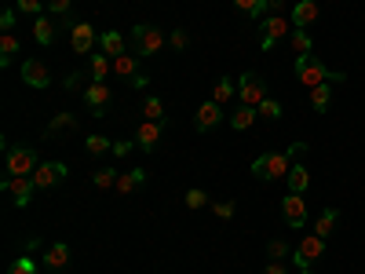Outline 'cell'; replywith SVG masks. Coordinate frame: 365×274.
Masks as SVG:
<instances>
[{"instance_id":"cell-47","label":"cell","mask_w":365,"mask_h":274,"mask_svg":"<svg viewBox=\"0 0 365 274\" xmlns=\"http://www.w3.org/2000/svg\"><path fill=\"white\" fill-rule=\"evenodd\" d=\"M77 88H81V73H70L66 77V91H77Z\"/></svg>"},{"instance_id":"cell-23","label":"cell","mask_w":365,"mask_h":274,"mask_svg":"<svg viewBox=\"0 0 365 274\" xmlns=\"http://www.w3.org/2000/svg\"><path fill=\"white\" fill-rule=\"evenodd\" d=\"M289 44H292V51H296V55H314V41H311L307 29H296V26H292Z\"/></svg>"},{"instance_id":"cell-17","label":"cell","mask_w":365,"mask_h":274,"mask_svg":"<svg viewBox=\"0 0 365 274\" xmlns=\"http://www.w3.org/2000/svg\"><path fill=\"white\" fill-rule=\"evenodd\" d=\"M143 183H146V172H143V168H128V172L117 176V187H113V191H117V194H135Z\"/></svg>"},{"instance_id":"cell-29","label":"cell","mask_w":365,"mask_h":274,"mask_svg":"<svg viewBox=\"0 0 365 274\" xmlns=\"http://www.w3.org/2000/svg\"><path fill=\"white\" fill-rule=\"evenodd\" d=\"M311 106H314L318 113H325V110L332 106V84H318V88H311Z\"/></svg>"},{"instance_id":"cell-27","label":"cell","mask_w":365,"mask_h":274,"mask_svg":"<svg viewBox=\"0 0 365 274\" xmlns=\"http://www.w3.org/2000/svg\"><path fill=\"white\" fill-rule=\"evenodd\" d=\"M336 220H340V212L336 208H325L322 216H318V223H314V234L318 238H329L332 230H336Z\"/></svg>"},{"instance_id":"cell-31","label":"cell","mask_w":365,"mask_h":274,"mask_svg":"<svg viewBox=\"0 0 365 274\" xmlns=\"http://www.w3.org/2000/svg\"><path fill=\"white\" fill-rule=\"evenodd\" d=\"M234 8H237V11H245L252 22H259V19H263V11H267L270 4H267V0H234Z\"/></svg>"},{"instance_id":"cell-34","label":"cell","mask_w":365,"mask_h":274,"mask_svg":"<svg viewBox=\"0 0 365 274\" xmlns=\"http://www.w3.org/2000/svg\"><path fill=\"white\" fill-rule=\"evenodd\" d=\"M143 117H146V121H165V103H161L158 96H146V103H143Z\"/></svg>"},{"instance_id":"cell-32","label":"cell","mask_w":365,"mask_h":274,"mask_svg":"<svg viewBox=\"0 0 365 274\" xmlns=\"http://www.w3.org/2000/svg\"><path fill=\"white\" fill-rule=\"evenodd\" d=\"M117 168H96V172H91V183H96V187L99 191H110V187H117Z\"/></svg>"},{"instance_id":"cell-43","label":"cell","mask_w":365,"mask_h":274,"mask_svg":"<svg viewBox=\"0 0 365 274\" xmlns=\"http://www.w3.org/2000/svg\"><path fill=\"white\" fill-rule=\"evenodd\" d=\"M0 29H4V34H11V29H15V8H8L4 15H0Z\"/></svg>"},{"instance_id":"cell-25","label":"cell","mask_w":365,"mask_h":274,"mask_svg":"<svg viewBox=\"0 0 365 274\" xmlns=\"http://www.w3.org/2000/svg\"><path fill=\"white\" fill-rule=\"evenodd\" d=\"M19 51H22V44H19L11 34H4V37H0V66H11Z\"/></svg>"},{"instance_id":"cell-22","label":"cell","mask_w":365,"mask_h":274,"mask_svg":"<svg viewBox=\"0 0 365 274\" xmlns=\"http://www.w3.org/2000/svg\"><path fill=\"white\" fill-rule=\"evenodd\" d=\"M70 263V245L66 241H55V245L44 253V267L48 270H58V267H66Z\"/></svg>"},{"instance_id":"cell-38","label":"cell","mask_w":365,"mask_h":274,"mask_svg":"<svg viewBox=\"0 0 365 274\" xmlns=\"http://www.w3.org/2000/svg\"><path fill=\"white\" fill-rule=\"evenodd\" d=\"M182 201H187V208H194V212H197V208H205V205H208V194L194 187V191H187V198H182Z\"/></svg>"},{"instance_id":"cell-24","label":"cell","mask_w":365,"mask_h":274,"mask_svg":"<svg viewBox=\"0 0 365 274\" xmlns=\"http://www.w3.org/2000/svg\"><path fill=\"white\" fill-rule=\"evenodd\" d=\"M234 96H237V84H234L230 77L216 81V88H212V103H220V106H227V103H230Z\"/></svg>"},{"instance_id":"cell-11","label":"cell","mask_w":365,"mask_h":274,"mask_svg":"<svg viewBox=\"0 0 365 274\" xmlns=\"http://www.w3.org/2000/svg\"><path fill=\"white\" fill-rule=\"evenodd\" d=\"M259 29H263V51H270L278 41H285L292 29H289V22L282 19V15H270V19H263L259 22Z\"/></svg>"},{"instance_id":"cell-44","label":"cell","mask_w":365,"mask_h":274,"mask_svg":"<svg viewBox=\"0 0 365 274\" xmlns=\"http://www.w3.org/2000/svg\"><path fill=\"white\" fill-rule=\"evenodd\" d=\"M263 274H289V267H285L282 260H270V263L263 267Z\"/></svg>"},{"instance_id":"cell-5","label":"cell","mask_w":365,"mask_h":274,"mask_svg":"<svg viewBox=\"0 0 365 274\" xmlns=\"http://www.w3.org/2000/svg\"><path fill=\"white\" fill-rule=\"evenodd\" d=\"M0 191H8L11 201H15L19 208H26L29 201H34L37 183H34V176H4V179H0Z\"/></svg>"},{"instance_id":"cell-41","label":"cell","mask_w":365,"mask_h":274,"mask_svg":"<svg viewBox=\"0 0 365 274\" xmlns=\"http://www.w3.org/2000/svg\"><path fill=\"white\" fill-rule=\"evenodd\" d=\"M44 4H48L51 15H70V4H73V0H44Z\"/></svg>"},{"instance_id":"cell-10","label":"cell","mask_w":365,"mask_h":274,"mask_svg":"<svg viewBox=\"0 0 365 274\" xmlns=\"http://www.w3.org/2000/svg\"><path fill=\"white\" fill-rule=\"evenodd\" d=\"M318 256H325V238L311 234V238H303V241H299V249L292 253V263H296V267H311Z\"/></svg>"},{"instance_id":"cell-2","label":"cell","mask_w":365,"mask_h":274,"mask_svg":"<svg viewBox=\"0 0 365 274\" xmlns=\"http://www.w3.org/2000/svg\"><path fill=\"white\" fill-rule=\"evenodd\" d=\"M296 77L307 84V88H318V84H340V81H347V73H340V70H329L318 55H296Z\"/></svg>"},{"instance_id":"cell-18","label":"cell","mask_w":365,"mask_h":274,"mask_svg":"<svg viewBox=\"0 0 365 274\" xmlns=\"http://www.w3.org/2000/svg\"><path fill=\"white\" fill-rule=\"evenodd\" d=\"M99 48H103V55H110V59H117V55L128 51V48H125V34H117V29H106V34H99Z\"/></svg>"},{"instance_id":"cell-6","label":"cell","mask_w":365,"mask_h":274,"mask_svg":"<svg viewBox=\"0 0 365 274\" xmlns=\"http://www.w3.org/2000/svg\"><path fill=\"white\" fill-rule=\"evenodd\" d=\"M237 96H241V106H259L263 99H267V81L259 77V73H241V81H237Z\"/></svg>"},{"instance_id":"cell-15","label":"cell","mask_w":365,"mask_h":274,"mask_svg":"<svg viewBox=\"0 0 365 274\" xmlns=\"http://www.w3.org/2000/svg\"><path fill=\"white\" fill-rule=\"evenodd\" d=\"M70 44L81 55H91V44H96V26L91 22H73L70 26Z\"/></svg>"},{"instance_id":"cell-4","label":"cell","mask_w":365,"mask_h":274,"mask_svg":"<svg viewBox=\"0 0 365 274\" xmlns=\"http://www.w3.org/2000/svg\"><path fill=\"white\" fill-rule=\"evenodd\" d=\"M41 165L34 146H11L8 150V176H34Z\"/></svg>"},{"instance_id":"cell-45","label":"cell","mask_w":365,"mask_h":274,"mask_svg":"<svg viewBox=\"0 0 365 274\" xmlns=\"http://www.w3.org/2000/svg\"><path fill=\"white\" fill-rule=\"evenodd\" d=\"M132 150H135V139H132V143H113V154H117V158L132 154Z\"/></svg>"},{"instance_id":"cell-16","label":"cell","mask_w":365,"mask_h":274,"mask_svg":"<svg viewBox=\"0 0 365 274\" xmlns=\"http://www.w3.org/2000/svg\"><path fill=\"white\" fill-rule=\"evenodd\" d=\"M314 19H318V4H314V0H296V8H292V19H289V22H292L296 29H307Z\"/></svg>"},{"instance_id":"cell-42","label":"cell","mask_w":365,"mask_h":274,"mask_svg":"<svg viewBox=\"0 0 365 274\" xmlns=\"http://www.w3.org/2000/svg\"><path fill=\"white\" fill-rule=\"evenodd\" d=\"M212 208H216V216H220V220H230L234 212H237V205H234V201H220V205H212Z\"/></svg>"},{"instance_id":"cell-30","label":"cell","mask_w":365,"mask_h":274,"mask_svg":"<svg viewBox=\"0 0 365 274\" xmlns=\"http://www.w3.org/2000/svg\"><path fill=\"white\" fill-rule=\"evenodd\" d=\"M256 113H259L256 106H241V110H234V113H230V128L245 132V128L252 125V121H256Z\"/></svg>"},{"instance_id":"cell-35","label":"cell","mask_w":365,"mask_h":274,"mask_svg":"<svg viewBox=\"0 0 365 274\" xmlns=\"http://www.w3.org/2000/svg\"><path fill=\"white\" fill-rule=\"evenodd\" d=\"M15 11H26V15L41 19L44 15V0H15Z\"/></svg>"},{"instance_id":"cell-33","label":"cell","mask_w":365,"mask_h":274,"mask_svg":"<svg viewBox=\"0 0 365 274\" xmlns=\"http://www.w3.org/2000/svg\"><path fill=\"white\" fill-rule=\"evenodd\" d=\"M84 150H88L91 158H99V154H110L113 143H110L106 136H88V139H84Z\"/></svg>"},{"instance_id":"cell-20","label":"cell","mask_w":365,"mask_h":274,"mask_svg":"<svg viewBox=\"0 0 365 274\" xmlns=\"http://www.w3.org/2000/svg\"><path fill=\"white\" fill-rule=\"evenodd\" d=\"M285 183H289V194H303V191L311 187V172H307V165H292L289 176H285Z\"/></svg>"},{"instance_id":"cell-7","label":"cell","mask_w":365,"mask_h":274,"mask_svg":"<svg viewBox=\"0 0 365 274\" xmlns=\"http://www.w3.org/2000/svg\"><path fill=\"white\" fill-rule=\"evenodd\" d=\"M84 103H88V110L96 113V117H106V110H110V103H113V91H110V84H103V81H91V84L84 88Z\"/></svg>"},{"instance_id":"cell-1","label":"cell","mask_w":365,"mask_h":274,"mask_svg":"<svg viewBox=\"0 0 365 274\" xmlns=\"http://www.w3.org/2000/svg\"><path fill=\"white\" fill-rule=\"evenodd\" d=\"M303 150H307V143H292L289 150H267V154H259V158L252 161V176L263 179V183L285 179L289 168H292V158H299Z\"/></svg>"},{"instance_id":"cell-9","label":"cell","mask_w":365,"mask_h":274,"mask_svg":"<svg viewBox=\"0 0 365 274\" xmlns=\"http://www.w3.org/2000/svg\"><path fill=\"white\" fill-rule=\"evenodd\" d=\"M165 128H168L165 121H143L139 132H135V146L146 150V154H154L158 143H161V136H165Z\"/></svg>"},{"instance_id":"cell-28","label":"cell","mask_w":365,"mask_h":274,"mask_svg":"<svg viewBox=\"0 0 365 274\" xmlns=\"http://www.w3.org/2000/svg\"><path fill=\"white\" fill-rule=\"evenodd\" d=\"M34 37H37V44H51V41H55V22H51V15H41V19L34 22Z\"/></svg>"},{"instance_id":"cell-36","label":"cell","mask_w":365,"mask_h":274,"mask_svg":"<svg viewBox=\"0 0 365 274\" xmlns=\"http://www.w3.org/2000/svg\"><path fill=\"white\" fill-rule=\"evenodd\" d=\"M256 110H259L267 121H278V117H282V103H278V99H270V96H267V99H263Z\"/></svg>"},{"instance_id":"cell-48","label":"cell","mask_w":365,"mask_h":274,"mask_svg":"<svg viewBox=\"0 0 365 274\" xmlns=\"http://www.w3.org/2000/svg\"><path fill=\"white\" fill-rule=\"evenodd\" d=\"M267 4H270V11H282V8H285V0H267Z\"/></svg>"},{"instance_id":"cell-21","label":"cell","mask_w":365,"mask_h":274,"mask_svg":"<svg viewBox=\"0 0 365 274\" xmlns=\"http://www.w3.org/2000/svg\"><path fill=\"white\" fill-rule=\"evenodd\" d=\"M88 66H91V81H103L106 84V73L113 70V59L103 55V51H91L88 55Z\"/></svg>"},{"instance_id":"cell-26","label":"cell","mask_w":365,"mask_h":274,"mask_svg":"<svg viewBox=\"0 0 365 274\" xmlns=\"http://www.w3.org/2000/svg\"><path fill=\"white\" fill-rule=\"evenodd\" d=\"M70 128H77V117H73V113H58V117H51V125L44 128V136L55 139L58 132H70Z\"/></svg>"},{"instance_id":"cell-8","label":"cell","mask_w":365,"mask_h":274,"mask_svg":"<svg viewBox=\"0 0 365 274\" xmlns=\"http://www.w3.org/2000/svg\"><path fill=\"white\" fill-rule=\"evenodd\" d=\"M66 165L63 161H41L37 165V172H34V183H37V191H51V187H58V183L66 179Z\"/></svg>"},{"instance_id":"cell-14","label":"cell","mask_w":365,"mask_h":274,"mask_svg":"<svg viewBox=\"0 0 365 274\" xmlns=\"http://www.w3.org/2000/svg\"><path fill=\"white\" fill-rule=\"evenodd\" d=\"M220 121H223V106L208 99V103H201L197 113H194V128H197V132H212Z\"/></svg>"},{"instance_id":"cell-3","label":"cell","mask_w":365,"mask_h":274,"mask_svg":"<svg viewBox=\"0 0 365 274\" xmlns=\"http://www.w3.org/2000/svg\"><path fill=\"white\" fill-rule=\"evenodd\" d=\"M165 34L154 26V22H135L132 26V51L139 55V59H154L161 48H165Z\"/></svg>"},{"instance_id":"cell-12","label":"cell","mask_w":365,"mask_h":274,"mask_svg":"<svg viewBox=\"0 0 365 274\" xmlns=\"http://www.w3.org/2000/svg\"><path fill=\"white\" fill-rule=\"evenodd\" d=\"M22 81L29 88H48L51 84V70L44 66V59H22Z\"/></svg>"},{"instance_id":"cell-37","label":"cell","mask_w":365,"mask_h":274,"mask_svg":"<svg viewBox=\"0 0 365 274\" xmlns=\"http://www.w3.org/2000/svg\"><path fill=\"white\" fill-rule=\"evenodd\" d=\"M8 274H37V263L29 260V256H19V260L8 267Z\"/></svg>"},{"instance_id":"cell-19","label":"cell","mask_w":365,"mask_h":274,"mask_svg":"<svg viewBox=\"0 0 365 274\" xmlns=\"http://www.w3.org/2000/svg\"><path fill=\"white\" fill-rule=\"evenodd\" d=\"M113 73H117V77H125V81H132L135 73H143V70H139V55H135V51L117 55V59H113Z\"/></svg>"},{"instance_id":"cell-49","label":"cell","mask_w":365,"mask_h":274,"mask_svg":"<svg viewBox=\"0 0 365 274\" xmlns=\"http://www.w3.org/2000/svg\"><path fill=\"white\" fill-rule=\"evenodd\" d=\"M296 274H314V270H311V267H299V270H296Z\"/></svg>"},{"instance_id":"cell-40","label":"cell","mask_w":365,"mask_h":274,"mask_svg":"<svg viewBox=\"0 0 365 274\" xmlns=\"http://www.w3.org/2000/svg\"><path fill=\"white\" fill-rule=\"evenodd\" d=\"M168 44H172L175 51H182V48L190 44V34H187V29H172V34H168Z\"/></svg>"},{"instance_id":"cell-46","label":"cell","mask_w":365,"mask_h":274,"mask_svg":"<svg viewBox=\"0 0 365 274\" xmlns=\"http://www.w3.org/2000/svg\"><path fill=\"white\" fill-rule=\"evenodd\" d=\"M128 84H132V88H135V91H143V88H146V84H150V77H146V73H135V77H132V81H128Z\"/></svg>"},{"instance_id":"cell-39","label":"cell","mask_w":365,"mask_h":274,"mask_svg":"<svg viewBox=\"0 0 365 274\" xmlns=\"http://www.w3.org/2000/svg\"><path fill=\"white\" fill-rule=\"evenodd\" d=\"M267 256H270V260H285V256H289V245H285L282 238H274L270 245H267Z\"/></svg>"},{"instance_id":"cell-13","label":"cell","mask_w":365,"mask_h":274,"mask_svg":"<svg viewBox=\"0 0 365 274\" xmlns=\"http://www.w3.org/2000/svg\"><path fill=\"white\" fill-rule=\"evenodd\" d=\"M282 216L289 227H307V201H303V194H289L282 201Z\"/></svg>"}]
</instances>
